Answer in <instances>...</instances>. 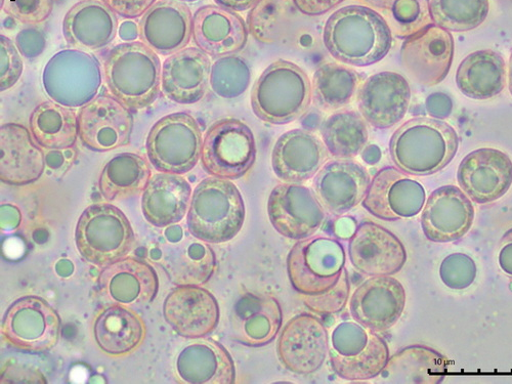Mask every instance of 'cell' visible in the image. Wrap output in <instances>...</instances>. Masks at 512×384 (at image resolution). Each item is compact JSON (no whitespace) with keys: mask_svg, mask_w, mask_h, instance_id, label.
Listing matches in <instances>:
<instances>
[{"mask_svg":"<svg viewBox=\"0 0 512 384\" xmlns=\"http://www.w3.org/2000/svg\"><path fill=\"white\" fill-rule=\"evenodd\" d=\"M21 54L13 40L0 35V91L7 92L15 87L23 74Z\"/></svg>","mask_w":512,"mask_h":384,"instance_id":"obj_50","label":"cell"},{"mask_svg":"<svg viewBox=\"0 0 512 384\" xmlns=\"http://www.w3.org/2000/svg\"><path fill=\"white\" fill-rule=\"evenodd\" d=\"M406 301V291L399 280L393 276L370 277L351 296L350 313L356 322L383 332L398 323Z\"/></svg>","mask_w":512,"mask_h":384,"instance_id":"obj_20","label":"cell"},{"mask_svg":"<svg viewBox=\"0 0 512 384\" xmlns=\"http://www.w3.org/2000/svg\"><path fill=\"white\" fill-rule=\"evenodd\" d=\"M2 10L21 24L37 26L52 15L54 0H2Z\"/></svg>","mask_w":512,"mask_h":384,"instance_id":"obj_49","label":"cell"},{"mask_svg":"<svg viewBox=\"0 0 512 384\" xmlns=\"http://www.w3.org/2000/svg\"><path fill=\"white\" fill-rule=\"evenodd\" d=\"M454 58L450 31L433 24L406 38L401 62L408 76L424 87H435L449 74Z\"/></svg>","mask_w":512,"mask_h":384,"instance_id":"obj_17","label":"cell"},{"mask_svg":"<svg viewBox=\"0 0 512 384\" xmlns=\"http://www.w3.org/2000/svg\"><path fill=\"white\" fill-rule=\"evenodd\" d=\"M203 137L197 120L179 112L159 119L147 137L150 163L159 173L185 175L201 159Z\"/></svg>","mask_w":512,"mask_h":384,"instance_id":"obj_8","label":"cell"},{"mask_svg":"<svg viewBox=\"0 0 512 384\" xmlns=\"http://www.w3.org/2000/svg\"><path fill=\"white\" fill-rule=\"evenodd\" d=\"M363 83V76L355 69L344 64L325 63L313 76V102L326 112L343 109L358 96Z\"/></svg>","mask_w":512,"mask_h":384,"instance_id":"obj_40","label":"cell"},{"mask_svg":"<svg viewBox=\"0 0 512 384\" xmlns=\"http://www.w3.org/2000/svg\"><path fill=\"white\" fill-rule=\"evenodd\" d=\"M117 16L134 20L141 18L158 0H101Z\"/></svg>","mask_w":512,"mask_h":384,"instance_id":"obj_52","label":"cell"},{"mask_svg":"<svg viewBox=\"0 0 512 384\" xmlns=\"http://www.w3.org/2000/svg\"><path fill=\"white\" fill-rule=\"evenodd\" d=\"M75 244L85 261L104 268L132 252L136 235L123 211L110 203H96L81 213Z\"/></svg>","mask_w":512,"mask_h":384,"instance_id":"obj_6","label":"cell"},{"mask_svg":"<svg viewBox=\"0 0 512 384\" xmlns=\"http://www.w3.org/2000/svg\"><path fill=\"white\" fill-rule=\"evenodd\" d=\"M448 372V359L421 345L409 346L390 357L374 382L390 384H439Z\"/></svg>","mask_w":512,"mask_h":384,"instance_id":"obj_36","label":"cell"},{"mask_svg":"<svg viewBox=\"0 0 512 384\" xmlns=\"http://www.w3.org/2000/svg\"><path fill=\"white\" fill-rule=\"evenodd\" d=\"M34 27L20 31L16 37V46L26 59H35L47 49L46 35Z\"/></svg>","mask_w":512,"mask_h":384,"instance_id":"obj_51","label":"cell"},{"mask_svg":"<svg viewBox=\"0 0 512 384\" xmlns=\"http://www.w3.org/2000/svg\"><path fill=\"white\" fill-rule=\"evenodd\" d=\"M323 141L308 130L283 134L272 153L276 177L284 183L303 184L315 178L329 159Z\"/></svg>","mask_w":512,"mask_h":384,"instance_id":"obj_28","label":"cell"},{"mask_svg":"<svg viewBox=\"0 0 512 384\" xmlns=\"http://www.w3.org/2000/svg\"><path fill=\"white\" fill-rule=\"evenodd\" d=\"M498 262L500 269L512 278V229L508 230L500 241Z\"/></svg>","mask_w":512,"mask_h":384,"instance_id":"obj_54","label":"cell"},{"mask_svg":"<svg viewBox=\"0 0 512 384\" xmlns=\"http://www.w3.org/2000/svg\"><path fill=\"white\" fill-rule=\"evenodd\" d=\"M180 2H183V3H196L198 2V0H180Z\"/></svg>","mask_w":512,"mask_h":384,"instance_id":"obj_62","label":"cell"},{"mask_svg":"<svg viewBox=\"0 0 512 384\" xmlns=\"http://www.w3.org/2000/svg\"><path fill=\"white\" fill-rule=\"evenodd\" d=\"M134 125L131 109L111 94L98 95L78 111L79 139L94 152H109L130 145Z\"/></svg>","mask_w":512,"mask_h":384,"instance_id":"obj_13","label":"cell"},{"mask_svg":"<svg viewBox=\"0 0 512 384\" xmlns=\"http://www.w3.org/2000/svg\"><path fill=\"white\" fill-rule=\"evenodd\" d=\"M474 220L472 200L458 187L449 185L435 190L425 202L421 228L430 241L447 243L463 238Z\"/></svg>","mask_w":512,"mask_h":384,"instance_id":"obj_24","label":"cell"},{"mask_svg":"<svg viewBox=\"0 0 512 384\" xmlns=\"http://www.w3.org/2000/svg\"><path fill=\"white\" fill-rule=\"evenodd\" d=\"M329 335L322 321L304 313L291 318L277 341V355L290 372L309 375L319 371L329 354Z\"/></svg>","mask_w":512,"mask_h":384,"instance_id":"obj_15","label":"cell"},{"mask_svg":"<svg viewBox=\"0 0 512 384\" xmlns=\"http://www.w3.org/2000/svg\"><path fill=\"white\" fill-rule=\"evenodd\" d=\"M268 216L280 235L300 241L317 233L326 219V210L310 188L283 183L270 194Z\"/></svg>","mask_w":512,"mask_h":384,"instance_id":"obj_14","label":"cell"},{"mask_svg":"<svg viewBox=\"0 0 512 384\" xmlns=\"http://www.w3.org/2000/svg\"><path fill=\"white\" fill-rule=\"evenodd\" d=\"M312 101L310 77L303 68L286 60L275 61L256 79L250 99L254 115L275 125L302 118Z\"/></svg>","mask_w":512,"mask_h":384,"instance_id":"obj_4","label":"cell"},{"mask_svg":"<svg viewBox=\"0 0 512 384\" xmlns=\"http://www.w3.org/2000/svg\"><path fill=\"white\" fill-rule=\"evenodd\" d=\"M29 130L41 148H72L79 138L78 113L74 108L63 106L53 100L42 102L31 113Z\"/></svg>","mask_w":512,"mask_h":384,"instance_id":"obj_39","label":"cell"},{"mask_svg":"<svg viewBox=\"0 0 512 384\" xmlns=\"http://www.w3.org/2000/svg\"><path fill=\"white\" fill-rule=\"evenodd\" d=\"M102 82L99 60L75 49L58 52L42 73V84L51 100L70 108H80L95 99Z\"/></svg>","mask_w":512,"mask_h":384,"instance_id":"obj_11","label":"cell"},{"mask_svg":"<svg viewBox=\"0 0 512 384\" xmlns=\"http://www.w3.org/2000/svg\"><path fill=\"white\" fill-rule=\"evenodd\" d=\"M211 67L209 56L198 48L169 56L162 64V93L180 105L200 102L210 85Z\"/></svg>","mask_w":512,"mask_h":384,"instance_id":"obj_32","label":"cell"},{"mask_svg":"<svg viewBox=\"0 0 512 384\" xmlns=\"http://www.w3.org/2000/svg\"><path fill=\"white\" fill-rule=\"evenodd\" d=\"M151 177V165L144 156L121 153L104 166L99 190L106 201L128 200L143 194Z\"/></svg>","mask_w":512,"mask_h":384,"instance_id":"obj_38","label":"cell"},{"mask_svg":"<svg viewBox=\"0 0 512 384\" xmlns=\"http://www.w3.org/2000/svg\"><path fill=\"white\" fill-rule=\"evenodd\" d=\"M107 88L131 110L145 109L158 99L162 64L157 53L142 41L124 42L112 48L104 60Z\"/></svg>","mask_w":512,"mask_h":384,"instance_id":"obj_3","label":"cell"},{"mask_svg":"<svg viewBox=\"0 0 512 384\" xmlns=\"http://www.w3.org/2000/svg\"><path fill=\"white\" fill-rule=\"evenodd\" d=\"M508 88L510 94L512 95V53L510 55L508 63Z\"/></svg>","mask_w":512,"mask_h":384,"instance_id":"obj_61","label":"cell"},{"mask_svg":"<svg viewBox=\"0 0 512 384\" xmlns=\"http://www.w3.org/2000/svg\"><path fill=\"white\" fill-rule=\"evenodd\" d=\"M434 23L448 31L466 32L480 27L490 12V0H432Z\"/></svg>","mask_w":512,"mask_h":384,"instance_id":"obj_45","label":"cell"},{"mask_svg":"<svg viewBox=\"0 0 512 384\" xmlns=\"http://www.w3.org/2000/svg\"><path fill=\"white\" fill-rule=\"evenodd\" d=\"M357 227L352 219H341L335 225V232L338 237L343 239H350L355 233Z\"/></svg>","mask_w":512,"mask_h":384,"instance_id":"obj_57","label":"cell"},{"mask_svg":"<svg viewBox=\"0 0 512 384\" xmlns=\"http://www.w3.org/2000/svg\"><path fill=\"white\" fill-rule=\"evenodd\" d=\"M126 29L124 26L120 27L119 35L121 39L126 40L127 42L134 41L139 36V27H137L134 23H127Z\"/></svg>","mask_w":512,"mask_h":384,"instance_id":"obj_59","label":"cell"},{"mask_svg":"<svg viewBox=\"0 0 512 384\" xmlns=\"http://www.w3.org/2000/svg\"><path fill=\"white\" fill-rule=\"evenodd\" d=\"M350 291V278L345 269L333 287L320 294L303 295L302 300L312 312L320 315H333L345 310L349 303Z\"/></svg>","mask_w":512,"mask_h":384,"instance_id":"obj_47","label":"cell"},{"mask_svg":"<svg viewBox=\"0 0 512 384\" xmlns=\"http://www.w3.org/2000/svg\"><path fill=\"white\" fill-rule=\"evenodd\" d=\"M246 217L239 189L230 180L210 177L193 191L187 213L189 233L209 244L226 243L242 230Z\"/></svg>","mask_w":512,"mask_h":384,"instance_id":"obj_5","label":"cell"},{"mask_svg":"<svg viewBox=\"0 0 512 384\" xmlns=\"http://www.w3.org/2000/svg\"><path fill=\"white\" fill-rule=\"evenodd\" d=\"M426 108L432 116L445 118L451 113L452 103L446 95L435 94L426 101Z\"/></svg>","mask_w":512,"mask_h":384,"instance_id":"obj_55","label":"cell"},{"mask_svg":"<svg viewBox=\"0 0 512 384\" xmlns=\"http://www.w3.org/2000/svg\"><path fill=\"white\" fill-rule=\"evenodd\" d=\"M319 121L320 116L318 114L312 113L309 116H307L306 123H304V125L306 126V128H311V130H314V128L318 126Z\"/></svg>","mask_w":512,"mask_h":384,"instance_id":"obj_60","label":"cell"},{"mask_svg":"<svg viewBox=\"0 0 512 384\" xmlns=\"http://www.w3.org/2000/svg\"><path fill=\"white\" fill-rule=\"evenodd\" d=\"M324 45L330 55L348 66L367 67L386 58L393 33L383 17L365 6H348L327 20Z\"/></svg>","mask_w":512,"mask_h":384,"instance_id":"obj_1","label":"cell"},{"mask_svg":"<svg viewBox=\"0 0 512 384\" xmlns=\"http://www.w3.org/2000/svg\"><path fill=\"white\" fill-rule=\"evenodd\" d=\"M411 89L404 76L384 71L370 76L358 94L359 111L367 123L378 130L395 126L406 115Z\"/></svg>","mask_w":512,"mask_h":384,"instance_id":"obj_25","label":"cell"},{"mask_svg":"<svg viewBox=\"0 0 512 384\" xmlns=\"http://www.w3.org/2000/svg\"><path fill=\"white\" fill-rule=\"evenodd\" d=\"M93 333L97 346L105 355L121 358L132 355L142 346L147 329L135 311L115 304L99 313Z\"/></svg>","mask_w":512,"mask_h":384,"instance_id":"obj_35","label":"cell"},{"mask_svg":"<svg viewBox=\"0 0 512 384\" xmlns=\"http://www.w3.org/2000/svg\"><path fill=\"white\" fill-rule=\"evenodd\" d=\"M293 2L302 14L321 16L343 4L345 0H293Z\"/></svg>","mask_w":512,"mask_h":384,"instance_id":"obj_53","label":"cell"},{"mask_svg":"<svg viewBox=\"0 0 512 384\" xmlns=\"http://www.w3.org/2000/svg\"><path fill=\"white\" fill-rule=\"evenodd\" d=\"M260 0H215L218 6L234 12H245L251 10Z\"/></svg>","mask_w":512,"mask_h":384,"instance_id":"obj_56","label":"cell"},{"mask_svg":"<svg viewBox=\"0 0 512 384\" xmlns=\"http://www.w3.org/2000/svg\"><path fill=\"white\" fill-rule=\"evenodd\" d=\"M425 200L420 183L400 168L388 166L373 177L362 205L376 219L396 222L416 217Z\"/></svg>","mask_w":512,"mask_h":384,"instance_id":"obj_16","label":"cell"},{"mask_svg":"<svg viewBox=\"0 0 512 384\" xmlns=\"http://www.w3.org/2000/svg\"><path fill=\"white\" fill-rule=\"evenodd\" d=\"M457 181L461 190L478 204L503 197L512 185V161L504 152L482 148L461 161Z\"/></svg>","mask_w":512,"mask_h":384,"instance_id":"obj_21","label":"cell"},{"mask_svg":"<svg viewBox=\"0 0 512 384\" xmlns=\"http://www.w3.org/2000/svg\"><path fill=\"white\" fill-rule=\"evenodd\" d=\"M283 312L274 296L247 292L236 302L231 318L237 343L262 348L273 343L282 329Z\"/></svg>","mask_w":512,"mask_h":384,"instance_id":"obj_30","label":"cell"},{"mask_svg":"<svg viewBox=\"0 0 512 384\" xmlns=\"http://www.w3.org/2000/svg\"><path fill=\"white\" fill-rule=\"evenodd\" d=\"M251 69L238 56L219 58L212 64L210 88L218 97L226 100L237 99L249 88Z\"/></svg>","mask_w":512,"mask_h":384,"instance_id":"obj_46","label":"cell"},{"mask_svg":"<svg viewBox=\"0 0 512 384\" xmlns=\"http://www.w3.org/2000/svg\"><path fill=\"white\" fill-rule=\"evenodd\" d=\"M321 135L329 153L340 159H353L366 147L367 121L360 112L345 110L333 113L321 124Z\"/></svg>","mask_w":512,"mask_h":384,"instance_id":"obj_41","label":"cell"},{"mask_svg":"<svg viewBox=\"0 0 512 384\" xmlns=\"http://www.w3.org/2000/svg\"><path fill=\"white\" fill-rule=\"evenodd\" d=\"M298 12L293 0H260L247 15L248 31L262 44H275L287 35Z\"/></svg>","mask_w":512,"mask_h":384,"instance_id":"obj_43","label":"cell"},{"mask_svg":"<svg viewBox=\"0 0 512 384\" xmlns=\"http://www.w3.org/2000/svg\"><path fill=\"white\" fill-rule=\"evenodd\" d=\"M192 194L191 185L180 175H153L143 192V215L157 228L178 224L188 213Z\"/></svg>","mask_w":512,"mask_h":384,"instance_id":"obj_34","label":"cell"},{"mask_svg":"<svg viewBox=\"0 0 512 384\" xmlns=\"http://www.w3.org/2000/svg\"><path fill=\"white\" fill-rule=\"evenodd\" d=\"M118 28V16L101 0H80L67 12L62 25L67 46L84 52L110 46Z\"/></svg>","mask_w":512,"mask_h":384,"instance_id":"obj_31","label":"cell"},{"mask_svg":"<svg viewBox=\"0 0 512 384\" xmlns=\"http://www.w3.org/2000/svg\"><path fill=\"white\" fill-rule=\"evenodd\" d=\"M98 285L102 294L114 304L144 307L155 300L159 278L151 265L126 256L103 268Z\"/></svg>","mask_w":512,"mask_h":384,"instance_id":"obj_29","label":"cell"},{"mask_svg":"<svg viewBox=\"0 0 512 384\" xmlns=\"http://www.w3.org/2000/svg\"><path fill=\"white\" fill-rule=\"evenodd\" d=\"M170 246L168 254L177 256V261H163V264L165 268L177 264V269L168 274L174 282L201 286L210 280L217 269V258L208 243L194 237Z\"/></svg>","mask_w":512,"mask_h":384,"instance_id":"obj_42","label":"cell"},{"mask_svg":"<svg viewBox=\"0 0 512 384\" xmlns=\"http://www.w3.org/2000/svg\"><path fill=\"white\" fill-rule=\"evenodd\" d=\"M459 138L444 120L416 117L402 124L390 142L394 163L409 176L435 175L454 159Z\"/></svg>","mask_w":512,"mask_h":384,"instance_id":"obj_2","label":"cell"},{"mask_svg":"<svg viewBox=\"0 0 512 384\" xmlns=\"http://www.w3.org/2000/svg\"><path fill=\"white\" fill-rule=\"evenodd\" d=\"M346 251L339 241L312 236L297 241L287 255V274L293 289L316 295L333 287L346 269Z\"/></svg>","mask_w":512,"mask_h":384,"instance_id":"obj_9","label":"cell"},{"mask_svg":"<svg viewBox=\"0 0 512 384\" xmlns=\"http://www.w3.org/2000/svg\"><path fill=\"white\" fill-rule=\"evenodd\" d=\"M349 258L353 267L365 276H394L406 265L407 251L390 230L364 222L350 238Z\"/></svg>","mask_w":512,"mask_h":384,"instance_id":"obj_19","label":"cell"},{"mask_svg":"<svg viewBox=\"0 0 512 384\" xmlns=\"http://www.w3.org/2000/svg\"><path fill=\"white\" fill-rule=\"evenodd\" d=\"M256 153L250 127L236 118H222L213 122L205 133L201 164L209 176L235 181L250 172Z\"/></svg>","mask_w":512,"mask_h":384,"instance_id":"obj_10","label":"cell"},{"mask_svg":"<svg viewBox=\"0 0 512 384\" xmlns=\"http://www.w3.org/2000/svg\"><path fill=\"white\" fill-rule=\"evenodd\" d=\"M139 38L155 53L172 56L193 38V14L180 0H158L139 21Z\"/></svg>","mask_w":512,"mask_h":384,"instance_id":"obj_22","label":"cell"},{"mask_svg":"<svg viewBox=\"0 0 512 384\" xmlns=\"http://www.w3.org/2000/svg\"><path fill=\"white\" fill-rule=\"evenodd\" d=\"M362 158L367 164L374 165L381 159V151L375 145L366 146L362 151Z\"/></svg>","mask_w":512,"mask_h":384,"instance_id":"obj_58","label":"cell"},{"mask_svg":"<svg viewBox=\"0 0 512 384\" xmlns=\"http://www.w3.org/2000/svg\"><path fill=\"white\" fill-rule=\"evenodd\" d=\"M379 10L399 38H408L434 24L430 0H379Z\"/></svg>","mask_w":512,"mask_h":384,"instance_id":"obj_44","label":"cell"},{"mask_svg":"<svg viewBox=\"0 0 512 384\" xmlns=\"http://www.w3.org/2000/svg\"><path fill=\"white\" fill-rule=\"evenodd\" d=\"M61 330L58 312L36 295H26L15 301L2 322V334L7 343L31 354L52 351L59 343Z\"/></svg>","mask_w":512,"mask_h":384,"instance_id":"obj_12","label":"cell"},{"mask_svg":"<svg viewBox=\"0 0 512 384\" xmlns=\"http://www.w3.org/2000/svg\"><path fill=\"white\" fill-rule=\"evenodd\" d=\"M163 316L179 335L204 338L215 331L221 319L217 298L200 285H179L170 291L163 304Z\"/></svg>","mask_w":512,"mask_h":384,"instance_id":"obj_18","label":"cell"},{"mask_svg":"<svg viewBox=\"0 0 512 384\" xmlns=\"http://www.w3.org/2000/svg\"><path fill=\"white\" fill-rule=\"evenodd\" d=\"M249 31L244 19L218 5L199 8L193 14V41L212 59L233 56L247 45Z\"/></svg>","mask_w":512,"mask_h":384,"instance_id":"obj_27","label":"cell"},{"mask_svg":"<svg viewBox=\"0 0 512 384\" xmlns=\"http://www.w3.org/2000/svg\"><path fill=\"white\" fill-rule=\"evenodd\" d=\"M443 283L453 290H463L471 286L477 278L475 261L464 253L447 256L440 267Z\"/></svg>","mask_w":512,"mask_h":384,"instance_id":"obj_48","label":"cell"},{"mask_svg":"<svg viewBox=\"0 0 512 384\" xmlns=\"http://www.w3.org/2000/svg\"><path fill=\"white\" fill-rule=\"evenodd\" d=\"M180 380L190 384H233L236 366L218 341L199 338L186 346L176 361Z\"/></svg>","mask_w":512,"mask_h":384,"instance_id":"obj_33","label":"cell"},{"mask_svg":"<svg viewBox=\"0 0 512 384\" xmlns=\"http://www.w3.org/2000/svg\"><path fill=\"white\" fill-rule=\"evenodd\" d=\"M370 183L367 169L359 162L336 158L320 169L313 188L326 211L343 216L363 202Z\"/></svg>","mask_w":512,"mask_h":384,"instance_id":"obj_23","label":"cell"},{"mask_svg":"<svg viewBox=\"0 0 512 384\" xmlns=\"http://www.w3.org/2000/svg\"><path fill=\"white\" fill-rule=\"evenodd\" d=\"M506 63L492 50L468 55L456 72V84L467 98L489 100L498 96L506 85Z\"/></svg>","mask_w":512,"mask_h":384,"instance_id":"obj_37","label":"cell"},{"mask_svg":"<svg viewBox=\"0 0 512 384\" xmlns=\"http://www.w3.org/2000/svg\"><path fill=\"white\" fill-rule=\"evenodd\" d=\"M46 169V153L19 123L0 126V181L22 187L37 182Z\"/></svg>","mask_w":512,"mask_h":384,"instance_id":"obj_26","label":"cell"},{"mask_svg":"<svg viewBox=\"0 0 512 384\" xmlns=\"http://www.w3.org/2000/svg\"><path fill=\"white\" fill-rule=\"evenodd\" d=\"M329 360L333 371L349 381L374 379L390 359L387 341L356 321L339 323L332 331Z\"/></svg>","mask_w":512,"mask_h":384,"instance_id":"obj_7","label":"cell"}]
</instances>
